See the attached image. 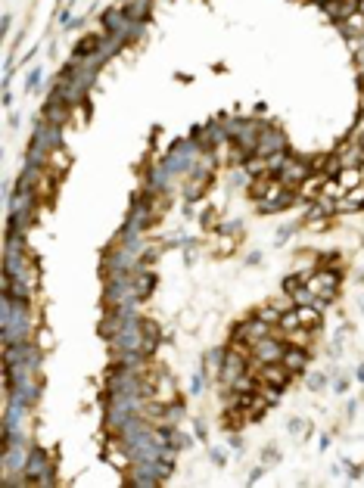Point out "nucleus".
Listing matches in <instances>:
<instances>
[{"label":"nucleus","instance_id":"39448f33","mask_svg":"<svg viewBox=\"0 0 364 488\" xmlns=\"http://www.w3.org/2000/svg\"><path fill=\"white\" fill-rule=\"evenodd\" d=\"M259 380L268 383V386H274V389H283L290 383V373H287V367H280V364H262Z\"/></svg>","mask_w":364,"mask_h":488},{"label":"nucleus","instance_id":"9b49d317","mask_svg":"<svg viewBox=\"0 0 364 488\" xmlns=\"http://www.w3.org/2000/svg\"><path fill=\"white\" fill-rule=\"evenodd\" d=\"M100 47H103V40H100L97 34H88V37H81L78 44H75V56H78V59H84V56H91V53H94V50H100Z\"/></svg>","mask_w":364,"mask_h":488},{"label":"nucleus","instance_id":"423d86ee","mask_svg":"<svg viewBox=\"0 0 364 488\" xmlns=\"http://www.w3.org/2000/svg\"><path fill=\"white\" fill-rule=\"evenodd\" d=\"M149 398H153L156 404H172V401L178 398V392H175V383H172L165 373H159V383L149 389Z\"/></svg>","mask_w":364,"mask_h":488},{"label":"nucleus","instance_id":"f257e3e1","mask_svg":"<svg viewBox=\"0 0 364 488\" xmlns=\"http://www.w3.org/2000/svg\"><path fill=\"white\" fill-rule=\"evenodd\" d=\"M277 178L283 181V187H287V190H299L302 181L311 178V168H308L305 159H287V162H283V168L277 171Z\"/></svg>","mask_w":364,"mask_h":488},{"label":"nucleus","instance_id":"a211bd4d","mask_svg":"<svg viewBox=\"0 0 364 488\" xmlns=\"http://www.w3.org/2000/svg\"><path fill=\"white\" fill-rule=\"evenodd\" d=\"M149 286H153V277L146 274V277H140V283H137V293L143 296V293H149Z\"/></svg>","mask_w":364,"mask_h":488},{"label":"nucleus","instance_id":"4468645a","mask_svg":"<svg viewBox=\"0 0 364 488\" xmlns=\"http://www.w3.org/2000/svg\"><path fill=\"white\" fill-rule=\"evenodd\" d=\"M324 10H327V16H333V19H346L352 13V7L339 4V0H324Z\"/></svg>","mask_w":364,"mask_h":488},{"label":"nucleus","instance_id":"9d476101","mask_svg":"<svg viewBox=\"0 0 364 488\" xmlns=\"http://www.w3.org/2000/svg\"><path fill=\"white\" fill-rule=\"evenodd\" d=\"M336 181L342 184V190L349 193V190H355V187H361L364 184V174H361V168H342L339 174H336Z\"/></svg>","mask_w":364,"mask_h":488},{"label":"nucleus","instance_id":"20e7f679","mask_svg":"<svg viewBox=\"0 0 364 488\" xmlns=\"http://www.w3.org/2000/svg\"><path fill=\"white\" fill-rule=\"evenodd\" d=\"M305 283H308L311 296H320V302H330L336 296V274H330V271H320V274L308 277Z\"/></svg>","mask_w":364,"mask_h":488},{"label":"nucleus","instance_id":"1a4fd4ad","mask_svg":"<svg viewBox=\"0 0 364 488\" xmlns=\"http://www.w3.org/2000/svg\"><path fill=\"white\" fill-rule=\"evenodd\" d=\"M296 314H299V327H305V330H314L317 323H320V311L311 308V305H299Z\"/></svg>","mask_w":364,"mask_h":488},{"label":"nucleus","instance_id":"6e6552de","mask_svg":"<svg viewBox=\"0 0 364 488\" xmlns=\"http://www.w3.org/2000/svg\"><path fill=\"white\" fill-rule=\"evenodd\" d=\"M342 34H346V40H352V37H358V34H364V16L355 10V13H349L346 19H342Z\"/></svg>","mask_w":364,"mask_h":488},{"label":"nucleus","instance_id":"f3484780","mask_svg":"<svg viewBox=\"0 0 364 488\" xmlns=\"http://www.w3.org/2000/svg\"><path fill=\"white\" fill-rule=\"evenodd\" d=\"M290 432H293V435H305V432H308V426H305V420H293V426H290Z\"/></svg>","mask_w":364,"mask_h":488},{"label":"nucleus","instance_id":"0eeeda50","mask_svg":"<svg viewBox=\"0 0 364 488\" xmlns=\"http://www.w3.org/2000/svg\"><path fill=\"white\" fill-rule=\"evenodd\" d=\"M358 209H364V184L336 199V212H358Z\"/></svg>","mask_w":364,"mask_h":488},{"label":"nucleus","instance_id":"7ed1b4c3","mask_svg":"<svg viewBox=\"0 0 364 488\" xmlns=\"http://www.w3.org/2000/svg\"><path fill=\"white\" fill-rule=\"evenodd\" d=\"M287 149V137H283L274 125L268 128H262V134H259V143H255V156H274V152H283Z\"/></svg>","mask_w":364,"mask_h":488},{"label":"nucleus","instance_id":"dca6fc26","mask_svg":"<svg viewBox=\"0 0 364 488\" xmlns=\"http://www.w3.org/2000/svg\"><path fill=\"white\" fill-rule=\"evenodd\" d=\"M349 140H355V143H361V146H364V115L358 118V125L352 128V137H349Z\"/></svg>","mask_w":364,"mask_h":488},{"label":"nucleus","instance_id":"aec40b11","mask_svg":"<svg viewBox=\"0 0 364 488\" xmlns=\"http://www.w3.org/2000/svg\"><path fill=\"white\" fill-rule=\"evenodd\" d=\"M358 13H361V16H364V0H358Z\"/></svg>","mask_w":364,"mask_h":488},{"label":"nucleus","instance_id":"2eb2a0df","mask_svg":"<svg viewBox=\"0 0 364 488\" xmlns=\"http://www.w3.org/2000/svg\"><path fill=\"white\" fill-rule=\"evenodd\" d=\"M125 13H128L131 19H143V16L149 13V0H134V4H131Z\"/></svg>","mask_w":364,"mask_h":488},{"label":"nucleus","instance_id":"f8f14e48","mask_svg":"<svg viewBox=\"0 0 364 488\" xmlns=\"http://www.w3.org/2000/svg\"><path fill=\"white\" fill-rule=\"evenodd\" d=\"M140 333H143V351H153V348H156V342H159V327H156L153 320H143Z\"/></svg>","mask_w":364,"mask_h":488},{"label":"nucleus","instance_id":"ddd939ff","mask_svg":"<svg viewBox=\"0 0 364 488\" xmlns=\"http://www.w3.org/2000/svg\"><path fill=\"white\" fill-rule=\"evenodd\" d=\"M305 361H308V354L299 348H287V354H283V364H287V370H302L305 367Z\"/></svg>","mask_w":364,"mask_h":488},{"label":"nucleus","instance_id":"6ab92c4d","mask_svg":"<svg viewBox=\"0 0 364 488\" xmlns=\"http://www.w3.org/2000/svg\"><path fill=\"white\" fill-rule=\"evenodd\" d=\"M40 75H44L40 69H31V72H28V87H34V84H37V81H40Z\"/></svg>","mask_w":364,"mask_h":488},{"label":"nucleus","instance_id":"f03ea898","mask_svg":"<svg viewBox=\"0 0 364 488\" xmlns=\"http://www.w3.org/2000/svg\"><path fill=\"white\" fill-rule=\"evenodd\" d=\"M252 354H255L262 364H280L283 354H287V345L277 342V339H271V336H265V339H255V342H252Z\"/></svg>","mask_w":364,"mask_h":488}]
</instances>
